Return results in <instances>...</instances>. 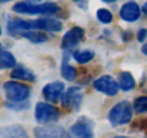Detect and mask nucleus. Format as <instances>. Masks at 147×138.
Wrapping results in <instances>:
<instances>
[{
    "label": "nucleus",
    "instance_id": "nucleus-1",
    "mask_svg": "<svg viewBox=\"0 0 147 138\" xmlns=\"http://www.w3.org/2000/svg\"><path fill=\"white\" fill-rule=\"evenodd\" d=\"M13 11L20 14H40V16H53L60 11V6L53 1H46L40 4H34L32 1H19L13 6Z\"/></svg>",
    "mask_w": 147,
    "mask_h": 138
},
{
    "label": "nucleus",
    "instance_id": "nucleus-2",
    "mask_svg": "<svg viewBox=\"0 0 147 138\" xmlns=\"http://www.w3.org/2000/svg\"><path fill=\"white\" fill-rule=\"evenodd\" d=\"M133 111H134L133 105H131L129 101L123 100V101L114 104V105L110 108L107 118H109V121H110V124H111L113 127L126 125V124H129V123L131 121V118H133Z\"/></svg>",
    "mask_w": 147,
    "mask_h": 138
},
{
    "label": "nucleus",
    "instance_id": "nucleus-3",
    "mask_svg": "<svg viewBox=\"0 0 147 138\" xmlns=\"http://www.w3.org/2000/svg\"><path fill=\"white\" fill-rule=\"evenodd\" d=\"M34 118L43 125L54 124L60 120V110L49 102H37L34 107Z\"/></svg>",
    "mask_w": 147,
    "mask_h": 138
},
{
    "label": "nucleus",
    "instance_id": "nucleus-4",
    "mask_svg": "<svg viewBox=\"0 0 147 138\" xmlns=\"http://www.w3.org/2000/svg\"><path fill=\"white\" fill-rule=\"evenodd\" d=\"M3 91L9 101L17 102V101H27L30 97V88L26 84L17 83V81H7L3 84Z\"/></svg>",
    "mask_w": 147,
    "mask_h": 138
},
{
    "label": "nucleus",
    "instance_id": "nucleus-5",
    "mask_svg": "<svg viewBox=\"0 0 147 138\" xmlns=\"http://www.w3.org/2000/svg\"><path fill=\"white\" fill-rule=\"evenodd\" d=\"M70 134L74 138H94V124L87 117H80L71 127Z\"/></svg>",
    "mask_w": 147,
    "mask_h": 138
},
{
    "label": "nucleus",
    "instance_id": "nucleus-6",
    "mask_svg": "<svg viewBox=\"0 0 147 138\" xmlns=\"http://www.w3.org/2000/svg\"><path fill=\"white\" fill-rule=\"evenodd\" d=\"M93 87H94V90H97L98 92H101L107 97H114L120 88L119 83L111 76H101V77L96 78L93 81Z\"/></svg>",
    "mask_w": 147,
    "mask_h": 138
},
{
    "label": "nucleus",
    "instance_id": "nucleus-7",
    "mask_svg": "<svg viewBox=\"0 0 147 138\" xmlns=\"http://www.w3.org/2000/svg\"><path fill=\"white\" fill-rule=\"evenodd\" d=\"M84 39V30L82 27H71L61 39V48L63 50H73L79 46Z\"/></svg>",
    "mask_w": 147,
    "mask_h": 138
},
{
    "label": "nucleus",
    "instance_id": "nucleus-8",
    "mask_svg": "<svg viewBox=\"0 0 147 138\" xmlns=\"http://www.w3.org/2000/svg\"><path fill=\"white\" fill-rule=\"evenodd\" d=\"M33 133L36 138H71V134H69L64 128L56 125L36 127Z\"/></svg>",
    "mask_w": 147,
    "mask_h": 138
},
{
    "label": "nucleus",
    "instance_id": "nucleus-9",
    "mask_svg": "<svg viewBox=\"0 0 147 138\" xmlns=\"http://www.w3.org/2000/svg\"><path fill=\"white\" fill-rule=\"evenodd\" d=\"M83 101V92L79 87H70L67 91H64V95L61 98V102L66 108L77 111Z\"/></svg>",
    "mask_w": 147,
    "mask_h": 138
},
{
    "label": "nucleus",
    "instance_id": "nucleus-10",
    "mask_svg": "<svg viewBox=\"0 0 147 138\" xmlns=\"http://www.w3.org/2000/svg\"><path fill=\"white\" fill-rule=\"evenodd\" d=\"M63 95H64V83L63 81H53L43 87V97L51 104L61 101Z\"/></svg>",
    "mask_w": 147,
    "mask_h": 138
},
{
    "label": "nucleus",
    "instance_id": "nucleus-11",
    "mask_svg": "<svg viewBox=\"0 0 147 138\" xmlns=\"http://www.w3.org/2000/svg\"><path fill=\"white\" fill-rule=\"evenodd\" d=\"M142 11L143 10L140 9V6L136 1H127L120 7V17L127 23H133L140 19Z\"/></svg>",
    "mask_w": 147,
    "mask_h": 138
},
{
    "label": "nucleus",
    "instance_id": "nucleus-12",
    "mask_svg": "<svg viewBox=\"0 0 147 138\" xmlns=\"http://www.w3.org/2000/svg\"><path fill=\"white\" fill-rule=\"evenodd\" d=\"M0 138H29L26 130L19 124L0 127Z\"/></svg>",
    "mask_w": 147,
    "mask_h": 138
},
{
    "label": "nucleus",
    "instance_id": "nucleus-13",
    "mask_svg": "<svg viewBox=\"0 0 147 138\" xmlns=\"http://www.w3.org/2000/svg\"><path fill=\"white\" fill-rule=\"evenodd\" d=\"M34 24H36V30H45V31H50V33H56V31H60L63 29V24L54 19H50V17H42V19H37L34 20Z\"/></svg>",
    "mask_w": 147,
    "mask_h": 138
},
{
    "label": "nucleus",
    "instance_id": "nucleus-14",
    "mask_svg": "<svg viewBox=\"0 0 147 138\" xmlns=\"http://www.w3.org/2000/svg\"><path fill=\"white\" fill-rule=\"evenodd\" d=\"M10 77L14 80H20V81H34L36 80L34 73L26 67H14L10 73Z\"/></svg>",
    "mask_w": 147,
    "mask_h": 138
},
{
    "label": "nucleus",
    "instance_id": "nucleus-15",
    "mask_svg": "<svg viewBox=\"0 0 147 138\" xmlns=\"http://www.w3.org/2000/svg\"><path fill=\"white\" fill-rule=\"evenodd\" d=\"M119 86L123 91H131L136 87V80L129 71H123L119 76Z\"/></svg>",
    "mask_w": 147,
    "mask_h": 138
},
{
    "label": "nucleus",
    "instance_id": "nucleus-16",
    "mask_svg": "<svg viewBox=\"0 0 147 138\" xmlns=\"http://www.w3.org/2000/svg\"><path fill=\"white\" fill-rule=\"evenodd\" d=\"M16 67V58L14 56L7 51V50H1L0 51V70L3 68H14Z\"/></svg>",
    "mask_w": 147,
    "mask_h": 138
},
{
    "label": "nucleus",
    "instance_id": "nucleus-17",
    "mask_svg": "<svg viewBox=\"0 0 147 138\" xmlns=\"http://www.w3.org/2000/svg\"><path fill=\"white\" fill-rule=\"evenodd\" d=\"M73 58L80 64H86V63H89L94 58V51H92V50H76L73 53Z\"/></svg>",
    "mask_w": 147,
    "mask_h": 138
},
{
    "label": "nucleus",
    "instance_id": "nucleus-18",
    "mask_svg": "<svg viewBox=\"0 0 147 138\" xmlns=\"http://www.w3.org/2000/svg\"><path fill=\"white\" fill-rule=\"evenodd\" d=\"M61 76H63V78L67 80V81H73V80H76V77H77V71H76V68H74L71 64L67 63V57L64 58V61H63V64H61Z\"/></svg>",
    "mask_w": 147,
    "mask_h": 138
},
{
    "label": "nucleus",
    "instance_id": "nucleus-19",
    "mask_svg": "<svg viewBox=\"0 0 147 138\" xmlns=\"http://www.w3.org/2000/svg\"><path fill=\"white\" fill-rule=\"evenodd\" d=\"M22 36H23L24 39L33 42V43H43V42H46V40L49 39V36H46L45 33H39V31H36V30H27V31L22 33Z\"/></svg>",
    "mask_w": 147,
    "mask_h": 138
},
{
    "label": "nucleus",
    "instance_id": "nucleus-20",
    "mask_svg": "<svg viewBox=\"0 0 147 138\" xmlns=\"http://www.w3.org/2000/svg\"><path fill=\"white\" fill-rule=\"evenodd\" d=\"M133 108L137 114H144L147 113V97L146 95H142V97H137L133 102Z\"/></svg>",
    "mask_w": 147,
    "mask_h": 138
},
{
    "label": "nucleus",
    "instance_id": "nucleus-21",
    "mask_svg": "<svg viewBox=\"0 0 147 138\" xmlns=\"http://www.w3.org/2000/svg\"><path fill=\"white\" fill-rule=\"evenodd\" d=\"M96 16H97V20L100 23H103V24H110L113 21V14L107 9H98Z\"/></svg>",
    "mask_w": 147,
    "mask_h": 138
},
{
    "label": "nucleus",
    "instance_id": "nucleus-22",
    "mask_svg": "<svg viewBox=\"0 0 147 138\" xmlns=\"http://www.w3.org/2000/svg\"><path fill=\"white\" fill-rule=\"evenodd\" d=\"M6 107L10 110H14V111H23V110H27L30 107V104H29V101H17V102L9 101L6 104Z\"/></svg>",
    "mask_w": 147,
    "mask_h": 138
},
{
    "label": "nucleus",
    "instance_id": "nucleus-23",
    "mask_svg": "<svg viewBox=\"0 0 147 138\" xmlns=\"http://www.w3.org/2000/svg\"><path fill=\"white\" fill-rule=\"evenodd\" d=\"M146 37H147V30H144V29L139 30V33H137V40H139V42H144Z\"/></svg>",
    "mask_w": 147,
    "mask_h": 138
},
{
    "label": "nucleus",
    "instance_id": "nucleus-24",
    "mask_svg": "<svg viewBox=\"0 0 147 138\" xmlns=\"http://www.w3.org/2000/svg\"><path fill=\"white\" fill-rule=\"evenodd\" d=\"M142 10H143V13H144V14H146V16H147V1H146V3H144V4H143V7H142Z\"/></svg>",
    "mask_w": 147,
    "mask_h": 138
},
{
    "label": "nucleus",
    "instance_id": "nucleus-25",
    "mask_svg": "<svg viewBox=\"0 0 147 138\" xmlns=\"http://www.w3.org/2000/svg\"><path fill=\"white\" fill-rule=\"evenodd\" d=\"M142 53H143V54H146V56H147V43H146V44H144L143 47H142Z\"/></svg>",
    "mask_w": 147,
    "mask_h": 138
},
{
    "label": "nucleus",
    "instance_id": "nucleus-26",
    "mask_svg": "<svg viewBox=\"0 0 147 138\" xmlns=\"http://www.w3.org/2000/svg\"><path fill=\"white\" fill-rule=\"evenodd\" d=\"M111 138H131V137H124V135H114V137Z\"/></svg>",
    "mask_w": 147,
    "mask_h": 138
},
{
    "label": "nucleus",
    "instance_id": "nucleus-27",
    "mask_svg": "<svg viewBox=\"0 0 147 138\" xmlns=\"http://www.w3.org/2000/svg\"><path fill=\"white\" fill-rule=\"evenodd\" d=\"M101 1H104V3H114L116 0H101Z\"/></svg>",
    "mask_w": 147,
    "mask_h": 138
},
{
    "label": "nucleus",
    "instance_id": "nucleus-28",
    "mask_svg": "<svg viewBox=\"0 0 147 138\" xmlns=\"http://www.w3.org/2000/svg\"><path fill=\"white\" fill-rule=\"evenodd\" d=\"M6 1H10V0H0V3H6Z\"/></svg>",
    "mask_w": 147,
    "mask_h": 138
},
{
    "label": "nucleus",
    "instance_id": "nucleus-29",
    "mask_svg": "<svg viewBox=\"0 0 147 138\" xmlns=\"http://www.w3.org/2000/svg\"><path fill=\"white\" fill-rule=\"evenodd\" d=\"M0 34H1V27H0Z\"/></svg>",
    "mask_w": 147,
    "mask_h": 138
},
{
    "label": "nucleus",
    "instance_id": "nucleus-30",
    "mask_svg": "<svg viewBox=\"0 0 147 138\" xmlns=\"http://www.w3.org/2000/svg\"><path fill=\"white\" fill-rule=\"evenodd\" d=\"M74 1H80V0H74Z\"/></svg>",
    "mask_w": 147,
    "mask_h": 138
}]
</instances>
